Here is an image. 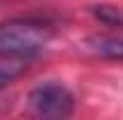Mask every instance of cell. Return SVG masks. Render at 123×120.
I'll return each instance as SVG.
<instances>
[{
    "instance_id": "obj_1",
    "label": "cell",
    "mask_w": 123,
    "mask_h": 120,
    "mask_svg": "<svg viewBox=\"0 0 123 120\" xmlns=\"http://www.w3.org/2000/svg\"><path fill=\"white\" fill-rule=\"evenodd\" d=\"M52 40V26L36 19H10L0 24V57L29 61Z\"/></svg>"
},
{
    "instance_id": "obj_2",
    "label": "cell",
    "mask_w": 123,
    "mask_h": 120,
    "mask_svg": "<svg viewBox=\"0 0 123 120\" xmlns=\"http://www.w3.org/2000/svg\"><path fill=\"white\" fill-rule=\"evenodd\" d=\"M26 106L38 118H69L74 113L76 99H74V92L66 85L50 80L43 85H36L29 92Z\"/></svg>"
},
{
    "instance_id": "obj_3",
    "label": "cell",
    "mask_w": 123,
    "mask_h": 120,
    "mask_svg": "<svg viewBox=\"0 0 123 120\" xmlns=\"http://www.w3.org/2000/svg\"><path fill=\"white\" fill-rule=\"evenodd\" d=\"M85 47L95 57L123 61V35H95L88 40Z\"/></svg>"
},
{
    "instance_id": "obj_4",
    "label": "cell",
    "mask_w": 123,
    "mask_h": 120,
    "mask_svg": "<svg viewBox=\"0 0 123 120\" xmlns=\"http://www.w3.org/2000/svg\"><path fill=\"white\" fill-rule=\"evenodd\" d=\"M26 61L24 59H12V57H0V90H5L12 80H17L24 73Z\"/></svg>"
},
{
    "instance_id": "obj_5",
    "label": "cell",
    "mask_w": 123,
    "mask_h": 120,
    "mask_svg": "<svg viewBox=\"0 0 123 120\" xmlns=\"http://www.w3.org/2000/svg\"><path fill=\"white\" fill-rule=\"evenodd\" d=\"M95 14L99 16L104 24H109V26H123V12L118 10V7L102 5V7H97V10H95Z\"/></svg>"
}]
</instances>
